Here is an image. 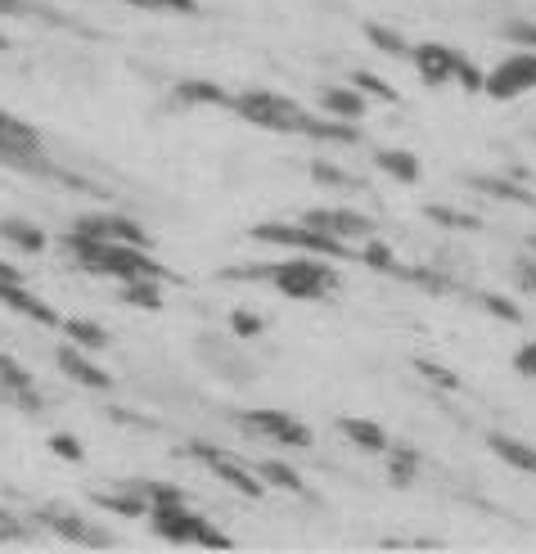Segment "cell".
Returning a JSON list of instances; mask_svg holds the SVG:
<instances>
[{
  "mask_svg": "<svg viewBox=\"0 0 536 554\" xmlns=\"http://www.w3.org/2000/svg\"><path fill=\"white\" fill-rule=\"evenodd\" d=\"M122 298L140 311H158L163 307V280H131L122 284Z\"/></svg>",
  "mask_w": 536,
  "mask_h": 554,
  "instance_id": "cb8c5ba5",
  "label": "cell"
},
{
  "mask_svg": "<svg viewBox=\"0 0 536 554\" xmlns=\"http://www.w3.org/2000/svg\"><path fill=\"white\" fill-rule=\"evenodd\" d=\"M127 5H136V10H154V14H158V0H127Z\"/></svg>",
  "mask_w": 536,
  "mask_h": 554,
  "instance_id": "f6af8a7d",
  "label": "cell"
},
{
  "mask_svg": "<svg viewBox=\"0 0 536 554\" xmlns=\"http://www.w3.org/2000/svg\"><path fill=\"white\" fill-rule=\"evenodd\" d=\"M50 527H55L59 536H68V541H86V545H109V532H100V527L82 523V518H73V514H50Z\"/></svg>",
  "mask_w": 536,
  "mask_h": 554,
  "instance_id": "7402d4cb",
  "label": "cell"
},
{
  "mask_svg": "<svg viewBox=\"0 0 536 554\" xmlns=\"http://www.w3.org/2000/svg\"><path fill=\"white\" fill-rule=\"evenodd\" d=\"M514 374H523V379H536V343H523L514 352Z\"/></svg>",
  "mask_w": 536,
  "mask_h": 554,
  "instance_id": "d590c367",
  "label": "cell"
},
{
  "mask_svg": "<svg viewBox=\"0 0 536 554\" xmlns=\"http://www.w3.org/2000/svg\"><path fill=\"white\" fill-rule=\"evenodd\" d=\"M338 433H343L347 442H352L356 451H365V455H383V451L392 446L388 433H383L374 419H352V415H343V419H338Z\"/></svg>",
  "mask_w": 536,
  "mask_h": 554,
  "instance_id": "4fadbf2b",
  "label": "cell"
},
{
  "mask_svg": "<svg viewBox=\"0 0 536 554\" xmlns=\"http://www.w3.org/2000/svg\"><path fill=\"white\" fill-rule=\"evenodd\" d=\"M149 527H154L163 541H172V545H199L208 518L194 514L185 500H172V505H154V509H149Z\"/></svg>",
  "mask_w": 536,
  "mask_h": 554,
  "instance_id": "8992f818",
  "label": "cell"
},
{
  "mask_svg": "<svg viewBox=\"0 0 536 554\" xmlns=\"http://www.w3.org/2000/svg\"><path fill=\"white\" fill-rule=\"evenodd\" d=\"M532 248H536V239H532ZM523 284H527V289H536V262L523 266Z\"/></svg>",
  "mask_w": 536,
  "mask_h": 554,
  "instance_id": "ee69618b",
  "label": "cell"
},
{
  "mask_svg": "<svg viewBox=\"0 0 536 554\" xmlns=\"http://www.w3.org/2000/svg\"><path fill=\"white\" fill-rule=\"evenodd\" d=\"M505 37L518 41V46H527V50H536V23H509Z\"/></svg>",
  "mask_w": 536,
  "mask_h": 554,
  "instance_id": "74e56055",
  "label": "cell"
},
{
  "mask_svg": "<svg viewBox=\"0 0 536 554\" xmlns=\"http://www.w3.org/2000/svg\"><path fill=\"white\" fill-rule=\"evenodd\" d=\"M0 392L5 397H19V392H32V374L23 370L14 356H5L0 352Z\"/></svg>",
  "mask_w": 536,
  "mask_h": 554,
  "instance_id": "484cf974",
  "label": "cell"
},
{
  "mask_svg": "<svg viewBox=\"0 0 536 554\" xmlns=\"http://www.w3.org/2000/svg\"><path fill=\"white\" fill-rule=\"evenodd\" d=\"M0 536H23V527L14 523V514H10V509H0Z\"/></svg>",
  "mask_w": 536,
  "mask_h": 554,
  "instance_id": "60d3db41",
  "label": "cell"
},
{
  "mask_svg": "<svg viewBox=\"0 0 536 554\" xmlns=\"http://www.w3.org/2000/svg\"><path fill=\"white\" fill-rule=\"evenodd\" d=\"M302 221L325 230V235H334V239H343V244H356V239L374 235V221L361 217V212H352V208H311Z\"/></svg>",
  "mask_w": 536,
  "mask_h": 554,
  "instance_id": "9c48e42d",
  "label": "cell"
},
{
  "mask_svg": "<svg viewBox=\"0 0 536 554\" xmlns=\"http://www.w3.org/2000/svg\"><path fill=\"white\" fill-rule=\"evenodd\" d=\"M428 217L442 221V226H460V230H473V226H478L473 217H460V212H446V208H428Z\"/></svg>",
  "mask_w": 536,
  "mask_h": 554,
  "instance_id": "f35d334b",
  "label": "cell"
},
{
  "mask_svg": "<svg viewBox=\"0 0 536 554\" xmlns=\"http://www.w3.org/2000/svg\"><path fill=\"white\" fill-rule=\"evenodd\" d=\"M352 86H356V91H361V95H370V100L397 104V91H392V86L383 82L379 73H365V68H361V73H352Z\"/></svg>",
  "mask_w": 536,
  "mask_h": 554,
  "instance_id": "83f0119b",
  "label": "cell"
},
{
  "mask_svg": "<svg viewBox=\"0 0 536 554\" xmlns=\"http://www.w3.org/2000/svg\"><path fill=\"white\" fill-rule=\"evenodd\" d=\"M68 235L77 239H100V244H136L149 248V230L131 217H118V212H91V217H77Z\"/></svg>",
  "mask_w": 536,
  "mask_h": 554,
  "instance_id": "277c9868",
  "label": "cell"
},
{
  "mask_svg": "<svg viewBox=\"0 0 536 554\" xmlns=\"http://www.w3.org/2000/svg\"><path fill=\"white\" fill-rule=\"evenodd\" d=\"M239 424H244L248 433H262V437H271V442H280V446H298V451H307V446H311V428L302 424V419H293L289 410H244Z\"/></svg>",
  "mask_w": 536,
  "mask_h": 554,
  "instance_id": "52a82bcc",
  "label": "cell"
},
{
  "mask_svg": "<svg viewBox=\"0 0 536 554\" xmlns=\"http://www.w3.org/2000/svg\"><path fill=\"white\" fill-rule=\"evenodd\" d=\"M527 91H536V50L509 55L496 73H487V86H482V95H491V100H518Z\"/></svg>",
  "mask_w": 536,
  "mask_h": 554,
  "instance_id": "5b68a950",
  "label": "cell"
},
{
  "mask_svg": "<svg viewBox=\"0 0 536 554\" xmlns=\"http://www.w3.org/2000/svg\"><path fill=\"white\" fill-rule=\"evenodd\" d=\"M23 10H28L23 0H0V14H23Z\"/></svg>",
  "mask_w": 536,
  "mask_h": 554,
  "instance_id": "7bdbcfd3",
  "label": "cell"
},
{
  "mask_svg": "<svg viewBox=\"0 0 536 554\" xmlns=\"http://www.w3.org/2000/svg\"><path fill=\"white\" fill-rule=\"evenodd\" d=\"M482 190H491V194H496V199H518V203H532V194H523V190H518V185H509V181H491V176H482Z\"/></svg>",
  "mask_w": 536,
  "mask_h": 554,
  "instance_id": "836d02e7",
  "label": "cell"
},
{
  "mask_svg": "<svg viewBox=\"0 0 536 554\" xmlns=\"http://www.w3.org/2000/svg\"><path fill=\"white\" fill-rule=\"evenodd\" d=\"M266 284L293 302H316V298H325V293L338 289V271L311 253V257H289V262H271Z\"/></svg>",
  "mask_w": 536,
  "mask_h": 554,
  "instance_id": "6da1fadb",
  "label": "cell"
},
{
  "mask_svg": "<svg viewBox=\"0 0 536 554\" xmlns=\"http://www.w3.org/2000/svg\"><path fill=\"white\" fill-rule=\"evenodd\" d=\"M410 59H415L419 77H424L428 86H446V82L455 77V64H460V50L437 46V41H428V46H410Z\"/></svg>",
  "mask_w": 536,
  "mask_h": 554,
  "instance_id": "30bf717a",
  "label": "cell"
},
{
  "mask_svg": "<svg viewBox=\"0 0 536 554\" xmlns=\"http://www.w3.org/2000/svg\"><path fill=\"white\" fill-rule=\"evenodd\" d=\"M64 334H68V343L73 347H82V352H104L109 347V334H104L95 320H64Z\"/></svg>",
  "mask_w": 536,
  "mask_h": 554,
  "instance_id": "44dd1931",
  "label": "cell"
},
{
  "mask_svg": "<svg viewBox=\"0 0 536 554\" xmlns=\"http://www.w3.org/2000/svg\"><path fill=\"white\" fill-rule=\"evenodd\" d=\"M230 329H235L239 338H257L266 329V320L253 316V311H235V316H230Z\"/></svg>",
  "mask_w": 536,
  "mask_h": 554,
  "instance_id": "1f68e13d",
  "label": "cell"
},
{
  "mask_svg": "<svg viewBox=\"0 0 536 554\" xmlns=\"http://www.w3.org/2000/svg\"><path fill=\"white\" fill-rule=\"evenodd\" d=\"M302 136H311V140H329V145H356V127H347L343 118H311L307 113V122H302Z\"/></svg>",
  "mask_w": 536,
  "mask_h": 554,
  "instance_id": "d6986e66",
  "label": "cell"
},
{
  "mask_svg": "<svg viewBox=\"0 0 536 554\" xmlns=\"http://www.w3.org/2000/svg\"><path fill=\"white\" fill-rule=\"evenodd\" d=\"M374 163H379L383 172H388L392 181H401V185H415L419 181V158L410 154V149H379V154H374Z\"/></svg>",
  "mask_w": 536,
  "mask_h": 554,
  "instance_id": "ac0fdd59",
  "label": "cell"
},
{
  "mask_svg": "<svg viewBox=\"0 0 536 554\" xmlns=\"http://www.w3.org/2000/svg\"><path fill=\"white\" fill-rule=\"evenodd\" d=\"M176 100H181V104H212V109H230L235 95H226L217 82H181V86H176Z\"/></svg>",
  "mask_w": 536,
  "mask_h": 554,
  "instance_id": "ffe728a7",
  "label": "cell"
},
{
  "mask_svg": "<svg viewBox=\"0 0 536 554\" xmlns=\"http://www.w3.org/2000/svg\"><path fill=\"white\" fill-rule=\"evenodd\" d=\"M95 505L109 509V514H122V518H149V500L140 496V491H131L127 482H122V491H100Z\"/></svg>",
  "mask_w": 536,
  "mask_h": 554,
  "instance_id": "e0dca14e",
  "label": "cell"
},
{
  "mask_svg": "<svg viewBox=\"0 0 536 554\" xmlns=\"http://www.w3.org/2000/svg\"><path fill=\"white\" fill-rule=\"evenodd\" d=\"M158 14H185V19H194L199 0H158Z\"/></svg>",
  "mask_w": 536,
  "mask_h": 554,
  "instance_id": "ab89813d",
  "label": "cell"
},
{
  "mask_svg": "<svg viewBox=\"0 0 536 554\" xmlns=\"http://www.w3.org/2000/svg\"><path fill=\"white\" fill-rule=\"evenodd\" d=\"M482 307H487L496 320H509V325H518V320H523V311H518L509 298H500V293H482Z\"/></svg>",
  "mask_w": 536,
  "mask_h": 554,
  "instance_id": "f1b7e54d",
  "label": "cell"
},
{
  "mask_svg": "<svg viewBox=\"0 0 536 554\" xmlns=\"http://www.w3.org/2000/svg\"><path fill=\"white\" fill-rule=\"evenodd\" d=\"M365 37H370V46L374 50H383V55H410V41L401 37V32H392V28H383V23H365Z\"/></svg>",
  "mask_w": 536,
  "mask_h": 554,
  "instance_id": "4316f807",
  "label": "cell"
},
{
  "mask_svg": "<svg viewBox=\"0 0 536 554\" xmlns=\"http://www.w3.org/2000/svg\"><path fill=\"white\" fill-rule=\"evenodd\" d=\"M0 50H10V41H5V37H0Z\"/></svg>",
  "mask_w": 536,
  "mask_h": 554,
  "instance_id": "bcb514c9",
  "label": "cell"
},
{
  "mask_svg": "<svg viewBox=\"0 0 536 554\" xmlns=\"http://www.w3.org/2000/svg\"><path fill=\"white\" fill-rule=\"evenodd\" d=\"M253 239L257 244H280V248H302V253H316V257H347L352 248L343 244V239L325 235V230L316 226H284V221H262V226H253Z\"/></svg>",
  "mask_w": 536,
  "mask_h": 554,
  "instance_id": "3957f363",
  "label": "cell"
},
{
  "mask_svg": "<svg viewBox=\"0 0 536 554\" xmlns=\"http://www.w3.org/2000/svg\"><path fill=\"white\" fill-rule=\"evenodd\" d=\"M257 478H262L266 487H280V491H302V473L293 469V464H284V460H262V464H257Z\"/></svg>",
  "mask_w": 536,
  "mask_h": 554,
  "instance_id": "603a6c76",
  "label": "cell"
},
{
  "mask_svg": "<svg viewBox=\"0 0 536 554\" xmlns=\"http://www.w3.org/2000/svg\"><path fill=\"white\" fill-rule=\"evenodd\" d=\"M419 374H424L428 383H442V388H460V379H455L446 365H433V361H419Z\"/></svg>",
  "mask_w": 536,
  "mask_h": 554,
  "instance_id": "e575fe53",
  "label": "cell"
},
{
  "mask_svg": "<svg viewBox=\"0 0 536 554\" xmlns=\"http://www.w3.org/2000/svg\"><path fill=\"white\" fill-rule=\"evenodd\" d=\"M455 77L464 82V91H469V95H478L482 86H487V73H482V68H473L469 59H460V64H455Z\"/></svg>",
  "mask_w": 536,
  "mask_h": 554,
  "instance_id": "d6a6232c",
  "label": "cell"
},
{
  "mask_svg": "<svg viewBox=\"0 0 536 554\" xmlns=\"http://www.w3.org/2000/svg\"><path fill=\"white\" fill-rule=\"evenodd\" d=\"M311 176H316L320 185H352V181H347V172H338L334 163H311Z\"/></svg>",
  "mask_w": 536,
  "mask_h": 554,
  "instance_id": "8d00e7d4",
  "label": "cell"
},
{
  "mask_svg": "<svg viewBox=\"0 0 536 554\" xmlns=\"http://www.w3.org/2000/svg\"><path fill=\"white\" fill-rule=\"evenodd\" d=\"M361 257H365V266H374V271H397V266H392V253H388V248H383V244H374V235L365 239Z\"/></svg>",
  "mask_w": 536,
  "mask_h": 554,
  "instance_id": "4dcf8cb0",
  "label": "cell"
},
{
  "mask_svg": "<svg viewBox=\"0 0 536 554\" xmlns=\"http://www.w3.org/2000/svg\"><path fill=\"white\" fill-rule=\"evenodd\" d=\"M0 239L5 244H14L19 253H46V230L37 226V221H23V217H0Z\"/></svg>",
  "mask_w": 536,
  "mask_h": 554,
  "instance_id": "9a60e30c",
  "label": "cell"
},
{
  "mask_svg": "<svg viewBox=\"0 0 536 554\" xmlns=\"http://www.w3.org/2000/svg\"><path fill=\"white\" fill-rule=\"evenodd\" d=\"M41 158V136L23 118L0 109V163L10 167H37Z\"/></svg>",
  "mask_w": 536,
  "mask_h": 554,
  "instance_id": "ba28073f",
  "label": "cell"
},
{
  "mask_svg": "<svg viewBox=\"0 0 536 554\" xmlns=\"http://www.w3.org/2000/svg\"><path fill=\"white\" fill-rule=\"evenodd\" d=\"M230 109L262 131H298L302 136V122H307V109H302L298 100H289V95H280V91H266V86H253V91L235 95Z\"/></svg>",
  "mask_w": 536,
  "mask_h": 554,
  "instance_id": "7a4b0ae2",
  "label": "cell"
},
{
  "mask_svg": "<svg viewBox=\"0 0 536 554\" xmlns=\"http://www.w3.org/2000/svg\"><path fill=\"white\" fill-rule=\"evenodd\" d=\"M0 307L19 311V316H23V320H32V325H46V329H55V325H59L55 307H46V302L37 298V293L23 289V280H19V284H0Z\"/></svg>",
  "mask_w": 536,
  "mask_h": 554,
  "instance_id": "8fae6325",
  "label": "cell"
},
{
  "mask_svg": "<svg viewBox=\"0 0 536 554\" xmlns=\"http://www.w3.org/2000/svg\"><path fill=\"white\" fill-rule=\"evenodd\" d=\"M55 361H59V370H64L68 379H73V383H82V388H91V392H104V388L113 383L109 374H104L100 365H91V361H86V352H82V347H73V343H68V347H59V352H55Z\"/></svg>",
  "mask_w": 536,
  "mask_h": 554,
  "instance_id": "7c38bea8",
  "label": "cell"
},
{
  "mask_svg": "<svg viewBox=\"0 0 536 554\" xmlns=\"http://www.w3.org/2000/svg\"><path fill=\"white\" fill-rule=\"evenodd\" d=\"M50 451H55L59 455V460H68V464H82V442H77V437L73 433H55V437H50Z\"/></svg>",
  "mask_w": 536,
  "mask_h": 554,
  "instance_id": "f546056e",
  "label": "cell"
},
{
  "mask_svg": "<svg viewBox=\"0 0 536 554\" xmlns=\"http://www.w3.org/2000/svg\"><path fill=\"white\" fill-rule=\"evenodd\" d=\"M19 280H23V271H19V266L0 262V284H19Z\"/></svg>",
  "mask_w": 536,
  "mask_h": 554,
  "instance_id": "b9f144b4",
  "label": "cell"
},
{
  "mask_svg": "<svg viewBox=\"0 0 536 554\" xmlns=\"http://www.w3.org/2000/svg\"><path fill=\"white\" fill-rule=\"evenodd\" d=\"M320 104H325L329 118H343V122H356L365 113V95L356 91V86H325Z\"/></svg>",
  "mask_w": 536,
  "mask_h": 554,
  "instance_id": "2e32d148",
  "label": "cell"
},
{
  "mask_svg": "<svg viewBox=\"0 0 536 554\" xmlns=\"http://www.w3.org/2000/svg\"><path fill=\"white\" fill-rule=\"evenodd\" d=\"M388 473H392V482L397 487H410L415 482V469H419V451L415 446H388Z\"/></svg>",
  "mask_w": 536,
  "mask_h": 554,
  "instance_id": "d4e9b609",
  "label": "cell"
},
{
  "mask_svg": "<svg viewBox=\"0 0 536 554\" xmlns=\"http://www.w3.org/2000/svg\"><path fill=\"white\" fill-rule=\"evenodd\" d=\"M487 446H491V455H496V460H505V464H509V469H518V473H536V446H527L523 437L491 433V437H487Z\"/></svg>",
  "mask_w": 536,
  "mask_h": 554,
  "instance_id": "5bb4252c",
  "label": "cell"
}]
</instances>
